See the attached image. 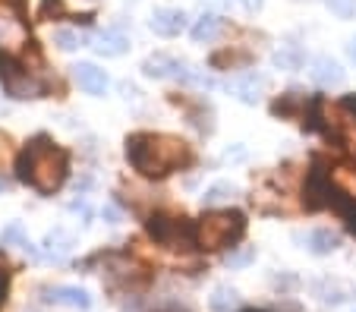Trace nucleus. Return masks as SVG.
<instances>
[{
	"label": "nucleus",
	"mask_w": 356,
	"mask_h": 312,
	"mask_svg": "<svg viewBox=\"0 0 356 312\" xmlns=\"http://www.w3.org/2000/svg\"><path fill=\"white\" fill-rule=\"evenodd\" d=\"M127 158L142 176H168L193 161V151L183 139L168 133H136L127 139Z\"/></svg>",
	"instance_id": "obj_1"
},
{
	"label": "nucleus",
	"mask_w": 356,
	"mask_h": 312,
	"mask_svg": "<svg viewBox=\"0 0 356 312\" xmlns=\"http://www.w3.org/2000/svg\"><path fill=\"white\" fill-rule=\"evenodd\" d=\"M19 180L38 192H54L67 180V151L54 149L47 139H35L19 158Z\"/></svg>",
	"instance_id": "obj_2"
},
{
	"label": "nucleus",
	"mask_w": 356,
	"mask_h": 312,
	"mask_svg": "<svg viewBox=\"0 0 356 312\" xmlns=\"http://www.w3.org/2000/svg\"><path fill=\"white\" fill-rule=\"evenodd\" d=\"M246 221L240 211H211L195 224V246L202 249H224L243 237Z\"/></svg>",
	"instance_id": "obj_3"
},
{
	"label": "nucleus",
	"mask_w": 356,
	"mask_h": 312,
	"mask_svg": "<svg viewBox=\"0 0 356 312\" xmlns=\"http://www.w3.org/2000/svg\"><path fill=\"white\" fill-rule=\"evenodd\" d=\"M148 231H152L155 240H161L164 246H183V243H193L195 240V227L183 224L177 217H152Z\"/></svg>",
	"instance_id": "obj_4"
},
{
	"label": "nucleus",
	"mask_w": 356,
	"mask_h": 312,
	"mask_svg": "<svg viewBox=\"0 0 356 312\" xmlns=\"http://www.w3.org/2000/svg\"><path fill=\"white\" fill-rule=\"evenodd\" d=\"M148 26H152L155 35H161V38H177L186 28V13L180 7H158L152 13V19H148Z\"/></svg>",
	"instance_id": "obj_5"
},
{
	"label": "nucleus",
	"mask_w": 356,
	"mask_h": 312,
	"mask_svg": "<svg viewBox=\"0 0 356 312\" xmlns=\"http://www.w3.org/2000/svg\"><path fill=\"white\" fill-rule=\"evenodd\" d=\"M73 79H76V85H79L82 92H88V95H104V92H108V85H111L108 73H104V69H98L95 63H76V67H73Z\"/></svg>",
	"instance_id": "obj_6"
},
{
	"label": "nucleus",
	"mask_w": 356,
	"mask_h": 312,
	"mask_svg": "<svg viewBox=\"0 0 356 312\" xmlns=\"http://www.w3.org/2000/svg\"><path fill=\"white\" fill-rule=\"evenodd\" d=\"M142 73L152 76V79H170V76H186V63H180L170 54H152L145 63H142Z\"/></svg>",
	"instance_id": "obj_7"
},
{
	"label": "nucleus",
	"mask_w": 356,
	"mask_h": 312,
	"mask_svg": "<svg viewBox=\"0 0 356 312\" xmlns=\"http://www.w3.org/2000/svg\"><path fill=\"white\" fill-rule=\"evenodd\" d=\"M41 246H44V256L51 258V262H63V258L73 252L76 237L70 231H63V227H54V231H47V237Z\"/></svg>",
	"instance_id": "obj_8"
},
{
	"label": "nucleus",
	"mask_w": 356,
	"mask_h": 312,
	"mask_svg": "<svg viewBox=\"0 0 356 312\" xmlns=\"http://www.w3.org/2000/svg\"><path fill=\"white\" fill-rule=\"evenodd\" d=\"M47 293V303H57V306H70V309H88L92 306V297H88V290H82V287H51Z\"/></svg>",
	"instance_id": "obj_9"
},
{
	"label": "nucleus",
	"mask_w": 356,
	"mask_h": 312,
	"mask_svg": "<svg viewBox=\"0 0 356 312\" xmlns=\"http://www.w3.org/2000/svg\"><path fill=\"white\" fill-rule=\"evenodd\" d=\"M312 79H316L318 85H325V88L341 85L343 69H341V63H337L334 57H316V60H312Z\"/></svg>",
	"instance_id": "obj_10"
},
{
	"label": "nucleus",
	"mask_w": 356,
	"mask_h": 312,
	"mask_svg": "<svg viewBox=\"0 0 356 312\" xmlns=\"http://www.w3.org/2000/svg\"><path fill=\"white\" fill-rule=\"evenodd\" d=\"M0 44L3 48L26 44V26H22L19 16H10L7 10H0Z\"/></svg>",
	"instance_id": "obj_11"
},
{
	"label": "nucleus",
	"mask_w": 356,
	"mask_h": 312,
	"mask_svg": "<svg viewBox=\"0 0 356 312\" xmlns=\"http://www.w3.org/2000/svg\"><path fill=\"white\" fill-rule=\"evenodd\" d=\"M95 51L104 57H120L129 51V38L123 32H114V28H108V32H98L95 35Z\"/></svg>",
	"instance_id": "obj_12"
},
{
	"label": "nucleus",
	"mask_w": 356,
	"mask_h": 312,
	"mask_svg": "<svg viewBox=\"0 0 356 312\" xmlns=\"http://www.w3.org/2000/svg\"><path fill=\"white\" fill-rule=\"evenodd\" d=\"M0 249H22L29 258H38V249H35V243L26 240V231H22L19 221L3 227V233H0Z\"/></svg>",
	"instance_id": "obj_13"
},
{
	"label": "nucleus",
	"mask_w": 356,
	"mask_h": 312,
	"mask_svg": "<svg viewBox=\"0 0 356 312\" xmlns=\"http://www.w3.org/2000/svg\"><path fill=\"white\" fill-rule=\"evenodd\" d=\"M262 88H265V79H259V76H243V79H234L230 82V92H234L236 101L243 104H256L259 98H262Z\"/></svg>",
	"instance_id": "obj_14"
},
{
	"label": "nucleus",
	"mask_w": 356,
	"mask_h": 312,
	"mask_svg": "<svg viewBox=\"0 0 356 312\" xmlns=\"http://www.w3.org/2000/svg\"><path fill=\"white\" fill-rule=\"evenodd\" d=\"M337 246H341V237H337L331 227H318V231L309 233V249L316 252V256H328Z\"/></svg>",
	"instance_id": "obj_15"
},
{
	"label": "nucleus",
	"mask_w": 356,
	"mask_h": 312,
	"mask_svg": "<svg viewBox=\"0 0 356 312\" xmlns=\"http://www.w3.org/2000/svg\"><path fill=\"white\" fill-rule=\"evenodd\" d=\"M218 32H221V19H218L215 13H202L199 19H195V26H193V41H199V44L215 41Z\"/></svg>",
	"instance_id": "obj_16"
},
{
	"label": "nucleus",
	"mask_w": 356,
	"mask_h": 312,
	"mask_svg": "<svg viewBox=\"0 0 356 312\" xmlns=\"http://www.w3.org/2000/svg\"><path fill=\"white\" fill-rule=\"evenodd\" d=\"M236 303H240V297H236V290L234 287H227V284H218L215 290H211V297H209V309L211 312H234Z\"/></svg>",
	"instance_id": "obj_17"
},
{
	"label": "nucleus",
	"mask_w": 356,
	"mask_h": 312,
	"mask_svg": "<svg viewBox=\"0 0 356 312\" xmlns=\"http://www.w3.org/2000/svg\"><path fill=\"white\" fill-rule=\"evenodd\" d=\"M271 63L277 69H300L302 67V51L296 44H281V48L271 54Z\"/></svg>",
	"instance_id": "obj_18"
},
{
	"label": "nucleus",
	"mask_w": 356,
	"mask_h": 312,
	"mask_svg": "<svg viewBox=\"0 0 356 312\" xmlns=\"http://www.w3.org/2000/svg\"><path fill=\"white\" fill-rule=\"evenodd\" d=\"M236 196V186L234 183H227V180H221V183H211L209 190H205V196H202V205H221V202H227V199H234Z\"/></svg>",
	"instance_id": "obj_19"
},
{
	"label": "nucleus",
	"mask_w": 356,
	"mask_h": 312,
	"mask_svg": "<svg viewBox=\"0 0 356 312\" xmlns=\"http://www.w3.org/2000/svg\"><path fill=\"white\" fill-rule=\"evenodd\" d=\"M54 44L60 51H76V48H79V35H76L73 28H57V32H54Z\"/></svg>",
	"instance_id": "obj_20"
},
{
	"label": "nucleus",
	"mask_w": 356,
	"mask_h": 312,
	"mask_svg": "<svg viewBox=\"0 0 356 312\" xmlns=\"http://www.w3.org/2000/svg\"><path fill=\"white\" fill-rule=\"evenodd\" d=\"M328 3L331 13H337L341 19H350V16L356 13V0H325Z\"/></svg>",
	"instance_id": "obj_21"
},
{
	"label": "nucleus",
	"mask_w": 356,
	"mask_h": 312,
	"mask_svg": "<svg viewBox=\"0 0 356 312\" xmlns=\"http://www.w3.org/2000/svg\"><path fill=\"white\" fill-rule=\"evenodd\" d=\"M252 258H256V249H252V246H246V249H240V252H230V256H227V265L240 268V265H249Z\"/></svg>",
	"instance_id": "obj_22"
},
{
	"label": "nucleus",
	"mask_w": 356,
	"mask_h": 312,
	"mask_svg": "<svg viewBox=\"0 0 356 312\" xmlns=\"http://www.w3.org/2000/svg\"><path fill=\"white\" fill-rule=\"evenodd\" d=\"M57 13H63L60 0H44V3H41V19H51V16H57Z\"/></svg>",
	"instance_id": "obj_23"
},
{
	"label": "nucleus",
	"mask_w": 356,
	"mask_h": 312,
	"mask_svg": "<svg viewBox=\"0 0 356 312\" xmlns=\"http://www.w3.org/2000/svg\"><path fill=\"white\" fill-rule=\"evenodd\" d=\"M101 215L108 217V224H120V211H117L114 205H104V208H101Z\"/></svg>",
	"instance_id": "obj_24"
},
{
	"label": "nucleus",
	"mask_w": 356,
	"mask_h": 312,
	"mask_svg": "<svg viewBox=\"0 0 356 312\" xmlns=\"http://www.w3.org/2000/svg\"><path fill=\"white\" fill-rule=\"evenodd\" d=\"M262 3H265V0H243V7L252 10V13H256V10H262Z\"/></svg>",
	"instance_id": "obj_25"
},
{
	"label": "nucleus",
	"mask_w": 356,
	"mask_h": 312,
	"mask_svg": "<svg viewBox=\"0 0 356 312\" xmlns=\"http://www.w3.org/2000/svg\"><path fill=\"white\" fill-rule=\"evenodd\" d=\"M224 158H227V161H230V158H234V161H240V158H246V151H243V149H234V151H230V149H227V155H224Z\"/></svg>",
	"instance_id": "obj_26"
},
{
	"label": "nucleus",
	"mask_w": 356,
	"mask_h": 312,
	"mask_svg": "<svg viewBox=\"0 0 356 312\" xmlns=\"http://www.w3.org/2000/svg\"><path fill=\"white\" fill-rule=\"evenodd\" d=\"M347 54H350V60L356 63V38H353V41H350V44H347Z\"/></svg>",
	"instance_id": "obj_27"
},
{
	"label": "nucleus",
	"mask_w": 356,
	"mask_h": 312,
	"mask_svg": "<svg viewBox=\"0 0 356 312\" xmlns=\"http://www.w3.org/2000/svg\"><path fill=\"white\" fill-rule=\"evenodd\" d=\"M249 312H256V309H249Z\"/></svg>",
	"instance_id": "obj_28"
}]
</instances>
